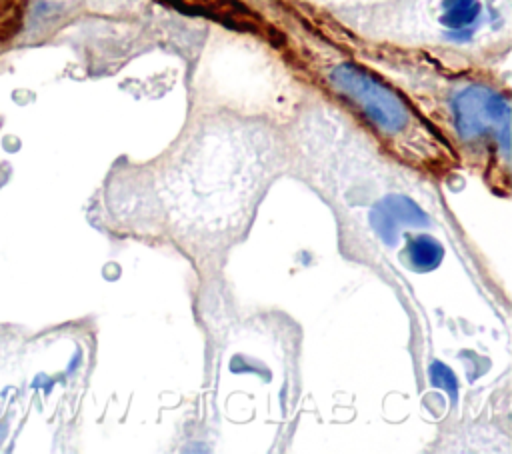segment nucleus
Masks as SVG:
<instances>
[{
  "label": "nucleus",
  "mask_w": 512,
  "mask_h": 454,
  "mask_svg": "<svg viewBox=\"0 0 512 454\" xmlns=\"http://www.w3.org/2000/svg\"><path fill=\"white\" fill-rule=\"evenodd\" d=\"M408 254H410V262L414 268L432 270L442 262L444 248L432 236H416L414 240H410Z\"/></svg>",
  "instance_id": "nucleus-4"
},
{
  "label": "nucleus",
  "mask_w": 512,
  "mask_h": 454,
  "mask_svg": "<svg viewBox=\"0 0 512 454\" xmlns=\"http://www.w3.org/2000/svg\"><path fill=\"white\" fill-rule=\"evenodd\" d=\"M370 224L386 244H394L402 228L426 226L428 216L410 198L400 194H390V196H384L372 208Z\"/></svg>",
  "instance_id": "nucleus-3"
},
{
  "label": "nucleus",
  "mask_w": 512,
  "mask_h": 454,
  "mask_svg": "<svg viewBox=\"0 0 512 454\" xmlns=\"http://www.w3.org/2000/svg\"><path fill=\"white\" fill-rule=\"evenodd\" d=\"M2 438H4V426L0 424V442H2Z\"/></svg>",
  "instance_id": "nucleus-7"
},
{
  "label": "nucleus",
  "mask_w": 512,
  "mask_h": 454,
  "mask_svg": "<svg viewBox=\"0 0 512 454\" xmlns=\"http://www.w3.org/2000/svg\"><path fill=\"white\" fill-rule=\"evenodd\" d=\"M478 14V0H444V14L440 20L448 28H462L472 24Z\"/></svg>",
  "instance_id": "nucleus-5"
},
{
  "label": "nucleus",
  "mask_w": 512,
  "mask_h": 454,
  "mask_svg": "<svg viewBox=\"0 0 512 454\" xmlns=\"http://www.w3.org/2000/svg\"><path fill=\"white\" fill-rule=\"evenodd\" d=\"M332 82L352 100H356L362 110L386 132H396L406 126L408 110L402 100L390 92L384 84L374 80L370 74L362 72L352 64H340L332 72Z\"/></svg>",
  "instance_id": "nucleus-2"
},
{
  "label": "nucleus",
  "mask_w": 512,
  "mask_h": 454,
  "mask_svg": "<svg viewBox=\"0 0 512 454\" xmlns=\"http://www.w3.org/2000/svg\"><path fill=\"white\" fill-rule=\"evenodd\" d=\"M456 128L462 138L472 140L486 132H492L502 150L510 148V106L504 96L484 88L470 86L454 98Z\"/></svg>",
  "instance_id": "nucleus-1"
},
{
  "label": "nucleus",
  "mask_w": 512,
  "mask_h": 454,
  "mask_svg": "<svg viewBox=\"0 0 512 454\" xmlns=\"http://www.w3.org/2000/svg\"><path fill=\"white\" fill-rule=\"evenodd\" d=\"M430 378L436 386H442L452 400H456L458 396V380L456 376L452 374V370L448 366H444L442 362H432L430 366Z\"/></svg>",
  "instance_id": "nucleus-6"
}]
</instances>
